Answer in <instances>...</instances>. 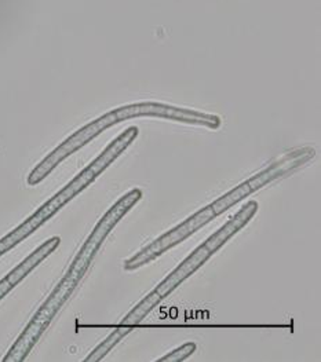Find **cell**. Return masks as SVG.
<instances>
[{"label":"cell","mask_w":321,"mask_h":362,"mask_svg":"<svg viewBox=\"0 0 321 362\" xmlns=\"http://www.w3.org/2000/svg\"><path fill=\"white\" fill-rule=\"evenodd\" d=\"M134 328L133 327H122L119 325L113 332H110V335L103 341L100 343L90 354L88 357L84 360V362H100L104 360L107 356V353L123 339L127 337L130 332H133Z\"/></svg>","instance_id":"cell-7"},{"label":"cell","mask_w":321,"mask_h":362,"mask_svg":"<svg viewBox=\"0 0 321 362\" xmlns=\"http://www.w3.org/2000/svg\"><path fill=\"white\" fill-rule=\"evenodd\" d=\"M315 156L316 151L313 148L303 146L288 151L284 155L277 157L265 170L259 171L254 177L238 185L235 189L229 190L228 193L214 200L211 204L199 209L184 222H181L178 226L168 230L167 233L161 234L159 238L153 240L151 244H148L145 248L136 252L134 257L127 259L124 262V270L133 272L156 260L168 250L184 243L192 234L196 233L203 226L213 222L216 216L235 207L241 200H245L248 196L264 189L272 182L287 178L288 175L294 174L295 171L302 168L306 163L313 160Z\"/></svg>","instance_id":"cell-2"},{"label":"cell","mask_w":321,"mask_h":362,"mask_svg":"<svg viewBox=\"0 0 321 362\" xmlns=\"http://www.w3.org/2000/svg\"><path fill=\"white\" fill-rule=\"evenodd\" d=\"M59 244H61V238L58 235L49 238L40 247H37L29 257L24 259L18 266H16L6 277H3L0 280V300L20 284L35 267H37L45 259L52 255L59 247Z\"/></svg>","instance_id":"cell-6"},{"label":"cell","mask_w":321,"mask_h":362,"mask_svg":"<svg viewBox=\"0 0 321 362\" xmlns=\"http://www.w3.org/2000/svg\"><path fill=\"white\" fill-rule=\"evenodd\" d=\"M142 199V190L135 187L129 193L122 196L112 207L107 209L104 216L98 221L93 232L81 245L78 255L72 260L68 272L61 281L54 288L53 292L45 300V303L35 313L23 334L16 340L11 349L4 356L3 362H23L27 360L32 349L36 346L39 339L46 332L52 324L54 317L62 306L71 299L72 293L81 284L83 277L88 272L93 260L101 247L104 245L107 235L117 226V223L139 203Z\"/></svg>","instance_id":"cell-1"},{"label":"cell","mask_w":321,"mask_h":362,"mask_svg":"<svg viewBox=\"0 0 321 362\" xmlns=\"http://www.w3.org/2000/svg\"><path fill=\"white\" fill-rule=\"evenodd\" d=\"M197 346L194 341H187L185 344H182L181 347L173 350L171 353L165 354L164 357L159 358V362H181L185 361L187 358H189L194 351H196Z\"/></svg>","instance_id":"cell-8"},{"label":"cell","mask_w":321,"mask_h":362,"mask_svg":"<svg viewBox=\"0 0 321 362\" xmlns=\"http://www.w3.org/2000/svg\"><path fill=\"white\" fill-rule=\"evenodd\" d=\"M139 134V129L132 126L124 129L117 138H115L107 146L105 151L101 152L95 160H93L81 173H79L65 187H62L49 202H46L33 215H30L27 221H24L18 228H16L11 233L0 238V257L13 250L21 241H24L30 234L35 233L42 225H45L49 219L65 207L71 200H74L86 187H88L95 181L107 167L115 163L119 156L123 155L129 146L134 142Z\"/></svg>","instance_id":"cell-5"},{"label":"cell","mask_w":321,"mask_h":362,"mask_svg":"<svg viewBox=\"0 0 321 362\" xmlns=\"http://www.w3.org/2000/svg\"><path fill=\"white\" fill-rule=\"evenodd\" d=\"M135 117H160L165 120L180 122L184 124L200 126L210 129H218L222 122L216 115H210L199 110H190L178 106L160 104V103H139V104L126 105L101 116L100 119L86 124L78 129L68 139H65L53 152L46 156L28 175V185L36 186L45 181L54 170L69 156L78 152L105 129L119 124L122 122L135 119Z\"/></svg>","instance_id":"cell-3"},{"label":"cell","mask_w":321,"mask_h":362,"mask_svg":"<svg viewBox=\"0 0 321 362\" xmlns=\"http://www.w3.org/2000/svg\"><path fill=\"white\" fill-rule=\"evenodd\" d=\"M259 209V204L255 200L247 202L243 207L228 221L222 228H219L213 235H210L203 244H200L184 262L178 264L160 284L158 285L149 295H146L130 313L120 321L122 327H136L139 325L148 314L155 310L164 299H167L180 285L187 280L193 273H196L209 259L219 251L233 235L244 229L250 221L255 216Z\"/></svg>","instance_id":"cell-4"}]
</instances>
